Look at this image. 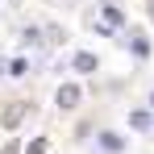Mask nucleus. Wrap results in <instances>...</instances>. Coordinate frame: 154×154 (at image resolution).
I'll use <instances>...</instances> for the list:
<instances>
[{"mask_svg": "<svg viewBox=\"0 0 154 154\" xmlns=\"http://www.w3.org/2000/svg\"><path fill=\"white\" fill-rule=\"evenodd\" d=\"M150 17H154V0H150Z\"/></svg>", "mask_w": 154, "mask_h": 154, "instance_id": "7", "label": "nucleus"}, {"mask_svg": "<svg viewBox=\"0 0 154 154\" xmlns=\"http://www.w3.org/2000/svg\"><path fill=\"white\" fill-rule=\"evenodd\" d=\"M92 67H96L92 54H75V71H92Z\"/></svg>", "mask_w": 154, "mask_h": 154, "instance_id": "3", "label": "nucleus"}, {"mask_svg": "<svg viewBox=\"0 0 154 154\" xmlns=\"http://www.w3.org/2000/svg\"><path fill=\"white\" fill-rule=\"evenodd\" d=\"M104 17H108V21H112V25H121V21H125V17H121V8H117V4H104Z\"/></svg>", "mask_w": 154, "mask_h": 154, "instance_id": "4", "label": "nucleus"}, {"mask_svg": "<svg viewBox=\"0 0 154 154\" xmlns=\"http://www.w3.org/2000/svg\"><path fill=\"white\" fill-rule=\"evenodd\" d=\"M129 121H133V129H150V112H133Z\"/></svg>", "mask_w": 154, "mask_h": 154, "instance_id": "5", "label": "nucleus"}, {"mask_svg": "<svg viewBox=\"0 0 154 154\" xmlns=\"http://www.w3.org/2000/svg\"><path fill=\"white\" fill-rule=\"evenodd\" d=\"M46 150V142H42V137H38V142H29V154H42Z\"/></svg>", "mask_w": 154, "mask_h": 154, "instance_id": "6", "label": "nucleus"}, {"mask_svg": "<svg viewBox=\"0 0 154 154\" xmlns=\"http://www.w3.org/2000/svg\"><path fill=\"white\" fill-rule=\"evenodd\" d=\"M54 100H58V108H75V104H79V88H75V83H63Z\"/></svg>", "mask_w": 154, "mask_h": 154, "instance_id": "1", "label": "nucleus"}, {"mask_svg": "<svg viewBox=\"0 0 154 154\" xmlns=\"http://www.w3.org/2000/svg\"><path fill=\"white\" fill-rule=\"evenodd\" d=\"M100 146L104 150H121V137L117 133H100Z\"/></svg>", "mask_w": 154, "mask_h": 154, "instance_id": "2", "label": "nucleus"}]
</instances>
